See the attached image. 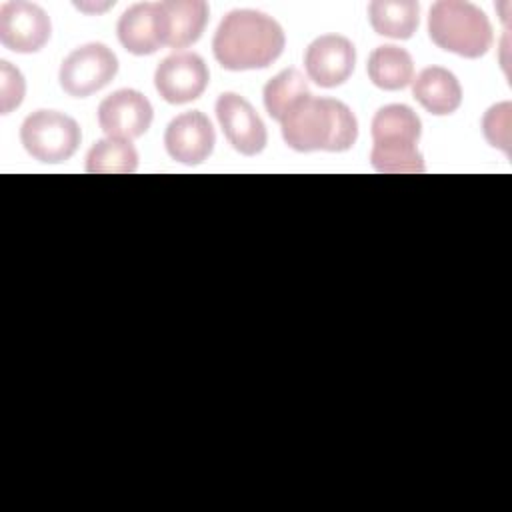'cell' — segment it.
Returning <instances> with one entry per match:
<instances>
[{
	"label": "cell",
	"mask_w": 512,
	"mask_h": 512,
	"mask_svg": "<svg viewBox=\"0 0 512 512\" xmlns=\"http://www.w3.org/2000/svg\"><path fill=\"white\" fill-rule=\"evenodd\" d=\"M286 46L282 26L260 10H230L212 38L218 64L232 72L268 68Z\"/></svg>",
	"instance_id": "cell-1"
},
{
	"label": "cell",
	"mask_w": 512,
	"mask_h": 512,
	"mask_svg": "<svg viewBox=\"0 0 512 512\" xmlns=\"http://www.w3.org/2000/svg\"><path fill=\"white\" fill-rule=\"evenodd\" d=\"M280 126L284 142L296 152H346L358 138L356 116L344 102L312 94L300 100Z\"/></svg>",
	"instance_id": "cell-2"
},
{
	"label": "cell",
	"mask_w": 512,
	"mask_h": 512,
	"mask_svg": "<svg viewBox=\"0 0 512 512\" xmlns=\"http://www.w3.org/2000/svg\"><path fill=\"white\" fill-rule=\"evenodd\" d=\"M372 152L374 170L384 174H420L424 156L418 150L422 122L406 104H386L372 118Z\"/></svg>",
	"instance_id": "cell-3"
},
{
	"label": "cell",
	"mask_w": 512,
	"mask_h": 512,
	"mask_svg": "<svg viewBox=\"0 0 512 512\" xmlns=\"http://www.w3.org/2000/svg\"><path fill=\"white\" fill-rule=\"evenodd\" d=\"M428 36L438 48L472 60L484 56L494 42L492 24L484 10L462 0H440L432 4Z\"/></svg>",
	"instance_id": "cell-4"
},
{
	"label": "cell",
	"mask_w": 512,
	"mask_h": 512,
	"mask_svg": "<svg viewBox=\"0 0 512 512\" xmlns=\"http://www.w3.org/2000/svg\"><path fill=\"white\" fill-rule=\"evenodd\" d=\"M82 140L74 118L58 110H36L20 126L24 150L42 164H60L72 158Z\"/></svg>",
	"instance_id": "cell-5"
},
{
	"label": "cell",
	"mask_w": 512,
	"mask_h": 512,
	"mask_svg": "<svg viewBox=\"0 0 512 512\" xmlns=\"http://www.w3.org/2000/svg\"><path fill=\"white\" fill-rule=\"evenodd\" d=\"M118 72L116 54L102 42L74 48L60 64L58 82L68 96L86 98L102 90Z\"/></svg>",
	"instance_id": "cell-6"
},
{
	"label": "cell",
	"mask_w": 512,
	"mask_h": 512,
	"mask_svg": "<svg viewBox=\"0 0 512 512\" xmlns=\"http://www.w3.org/2000/svg\"><path fill=\"white\" fill-rule=\"evenodd\" d=\"M210 82V72L196 52H174L154 72V86L168 104H186L200 98Z\"/></svg>",
	"instance_id": "cell-7"
},
{
	"label": "cell",
	"mask_w": 512,
	"mask_h": 512,
	"mask_svg": "<svg viewBox=\"0 0 512 512\" xmlns=\"http://www.w3.org/2000/svg\"><path fill=\"white\" fill-rule=\"evenodd\" d=\"M52 34L50 16L32 2L12 0L0 8V42L16 54H32L46 46Z\"/></svg>",
	"instance_id": "cell-8"
},
{
	"label": "cell",
	"mask_w": 512,
	"mask_h": 512,
	"mask_svg": "<svg viewBox=\"0 0 512 512\" xmlns=\"http://www.w3.org/2000/svg\"><path fill=\"white\" fill-rule=\"evenodd\" d=\"M216 118L224 138L236 152L244 156H256L266 148V126L244 96L236 92H222L216 100Z\"/></svg>",
	"instance_id": "cell-9"
},
{
	"label": "cell",
	"mask_w": 512,
	"mask_h": 512,
	"mask_svg": "<svg viewBox=\"0 0 512 512\" xmlns=\"http://www.w3.org/2000/svg\"><path fill=\"white\" fill-rule=\"evenodd\" d=\"M152 118L150 100L134 88H120L108 94L98 106V124L110 138H140L150 128Z\"/></svg>",
	"instance_id": "cell-10"
},
{
	"label": "cell",
	"mask_w": 512,
	"mask_h": 512,
	"mask_svg": "<svg viewBox=\"0 0 512 512\" xmlns=\"http://www.w3.org/2000/svg\"><path fill=\"white\" fill-rule=\"evenodd\" d=\"M356 48L342 34H322L304 54L306 76L320 88L342 86L354 72Z\"/></svg>",
	"instance_id": "cell-11"
},
{
	"label": "cell",
	"mask_w": 512,
	"mask_h": 512,
	"mask_svg": "<svg viewBox=\"0 0 512 512\" xmlns=\"http://www.w3.org/2000/svg\"><path fill=\"white\" fill-rule=\"evenodd\" d=\"M214 144V128L200 110L178 114L164 130V148L168 156L180 164H202L212 154Z\"/></svg>",
	"instance_id": "cell-12"
},
{
	"label": "cell",
	"mask_w": 512,
	"mask_h": 512,
	"mask_svg": "<svg viewBox=\"0 0 512 512\" xmlns=\"http://www.w3.org/2000/svg\"><path fill=\"white\" fill-rule=\"evenodd\" d=\"M124 50L134 56H148L166 46V24L162 2H140L124 10L116 24Z\"/></svg>",
	"instance_id": "cell-13"
},
{
	"label": "cell",
	"mask_w": 512,
	"mask_h": 512,
	"mask_svg": "<svg viewBox=\"0 0 512 512\" xmlns=\"http://www.w3.org/2000/svg\"><path fill=\"white\" fill-rule=\"evenodd\" d=\"M412 96L426 112L448 116L462 104V86L448 68L428 66L412 78Z\"/></svg>",
	"instance_id": "cell-14"
},
{
	"label": "cell",
	"mask_w": 512,
	"mask_h": 512,
	"mask_svg": "<svg viewBox=\"0 0 512 512\" xmlns=\"http://www.w3.org/2000/svg\"><path fill=\"white\" fill-rule=\"evenodd\" d=\"M166 24V46L188 48L200 40L208 22V4L204 0H168L162 2Z\"/></svg>",
	"instance_id": "cell-15"
},
{
	"label": "cell",
	"mask_w": 512,
	"mask_h": 512,
	"mask_svg": "<svg viewBox=\"0 0 512 512\" xmlns=\"http://www.w3.org/2000/svg\"><path fill=\"white\" fill-rule=\"evenodd\" d=\"M366 72L376 88L396 92L412 82L414 62L408 50L394 44H384L370 52Z\"/></svg>",
	"instance_id": "cell-16"
},
{
	"label": "cell",
	"mask_w": 512,
	"mask_h": 512,
	"mask_svg": "<svg viewBox=\"0 0 512 512\" xmlns=\"http://www.w3.org/2000/svg\"><path fill=\"white\" fill-rule=\"evenodd\" d=\"M368 20L376 34L408 40L418 28L420 6L414 0H374L368 4Z\"/></svg>",
	"instance_id": "cell-17"
},
{
	"label": "cell",
	"mask_w": 512,
	"mask_h": 512,
	"mask_svg": "<svg viewBox=\"0 0 512 512\" xmlns=\"http://www.w3.org/2000/svg\"><path fill=\"white\" fill-rule=\"evenodd\" d=\"M306 96H310L308 82L304 74L296 68H286L270 78L264 86L262 98L264 108L272 120L282 122L284 116Z\"/></svg>",
	"instance_id": "cell-18"
},
{
	"label": "cell",
	"mask_w": 512,
	"mask_h": 512,
	"mask_svg": "<svg viewBox=\"0 0 512 512\" xmlns=\"http://www.w3.org/2000/svg\"><path fill=\"white\" fill-rule=\"evenodd\" d=\"M138 170V152L130 140L102 138L86 154V172L90 174H132Z\"/></svg>",
	"instance_id": "cell-19"
},
{
	"label": "cell",
	"mask_w": 512,
	"mask_h": 512,
	"mask_svg": "<svg viewBox=\"0 0 512 512\" xmlns=\"http://www.w3.org/2000/svg\"><path fill=\"white\" fill-rule=\"evenodd\" d=\"M512 104L498 102L490 106L482 116V132L490 146L502 150L506 158L512 156Z\"/></svg>",
	"instance_id": "cell-20"
},
{
	"label": "cell",
	"mask_w": 512,
	"mask_h": 512,
	"mask_svg": "<svg viewBox=\"0 0 512 512\" xmlns=\"http://www.w3.org/2000/svg\"><path fill=\"white\" fill-rule=\"evenodd\" d=\"M26 94V82L18 68H14L8 60L0 62V110L2 114H10L18 108Z\"/></svg>",
	"instance_id": "cell-21"
}]
</instances>
